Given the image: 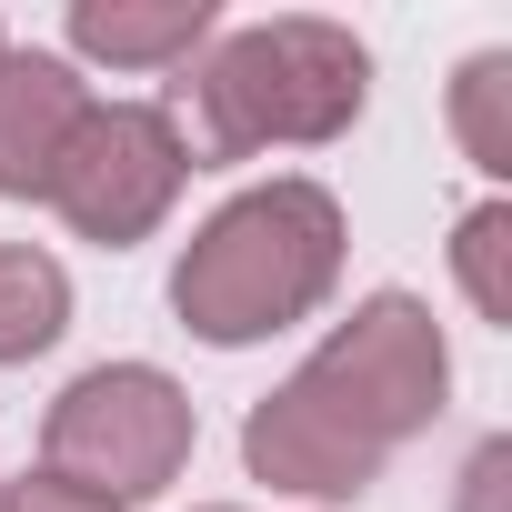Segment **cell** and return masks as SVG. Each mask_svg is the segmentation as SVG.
<instances>
[{"label":"cell","instance_id":"6da1fadb","mask_svg":"<svg viewBox=\"0 0 512 512\" xmlns=\"http://www.w3.org/2000/svg\"><path fill=\"white\" fill-rule=\"evenodd\" d=\"M442 332L412 292H372L282 392L251 402L241 422V462L282 482V492H312V502H352L392 442H412L432 412H442Z\"/></svg>","mask_w":512,"mask_h":512},{"label":"cell","instance_id":"7a4b0ae2","mask_svg":"<svg viewBox=\"0 0 512 512\" xmlns=\"http://www.w3.org/2000/svg\"><path fill=\"white\" fill-rule=\"evenodd\" d=\"M342 282V201L322 181H262L201 221L171 272V312L201 342H262L292 332Z\"/></svg>","mask_w":512,"mask_h":512},{"label":"cell","instance_id":"3957f363","mask_svg":"<svg viewBox=\"0 0 512 512\" xmlns=\"http://www.w3.org/2000/svg\"><path fill=\"white\" fill-rule=\"evenodd\" d=\"M362 91H372V51L342 21H251L201 61V131L221 161L332 141L362 121Z\"/></svg>","mask_w":512,"mask_h":512},{"label":"cell","instance_id":"277c9868","mask_svg":"<svg viewBox=\"0 0 512 512\" xmlns=\"http://www.w3.org/2000/svg\"><path fill=\"white\" fill-rule=\"evenodd\" d=\"M51 472L101 492V502H141L191 462V402L171 372L151 362H101L51 402Z\"/></svg>","mask_w":512,"mask_h":512},{"label":"cell","instance_id":"5b68a950","mask_svg":"<svg viewBox=\"0 0 512 512\" xmlns=\"http://www.w3.org/2000/svg\"><path fill=\"white\" fill-rule=\"evenodd\" d=\"M181 171H191V151H181L171 111L111 101V111H81V131H71V151H61V171H51L41 201H51L81 241L121 251V241H141V231L171 211Z\"/></svg>","mask_w":512,"mask_h":512},{"label":"cell","instance_id":"8992f818","mask_svg":"<svg viewBox=\"0 0 512 512\" xmlns=\"http://www.w3.org/2000/svg\"><path fill=\"white\" fill-rule=\"evenodd\" d=\"M81 71L51 51H0V201H41L71 131H81Z\"/></svg>","mask_w":512,"mask_h":512},{"label":"cell","instance_id":"52a82bcc","mask_svg":"<svg viewBox=\"0 0 512 512\" xmlns=\"http://www.w3.org/2000/svg\"><path fill=\"white\" fill-rule=\"evenodd\" d=\"M71 41L91 61H181L211 41V0H71Z\"/></svg>","mask_w":512,"mask_h":512},{"label":"cell","instance_id":"ba28073f","mask_svg":"<svg viewBox=\"0 0 512 512\" xmlns=\"http://www.w3.org/2000/svg\"><path fill=\"white\" fill-rule=\"evenodd\" d=\"M61 322H71V282H61V262H51V251H31V241H11V251H0V362L51 352Z\"/></svg>","mask_w":512,"mask_h":512},{"label":"cell","instance_id":"9c48e42d","mask_svg":"<svg viewBox=\"0 0 512 512\" xmlns=\"http://www.w3.org/2000/svg\"><path fill=\"white\" fill-rule=\"evenodd\" d=\"M452 131H462L472 171H512V51L462 61V81H452Z\"/></svg>","mask_w":512,"mask_h":512},{"label":"cell","instance_id":"30bf717a","mask_svg":"<svg viewBox=\"0 0 512 512\" xmlns=\"http://www.w3.org/2000/svg\"><path fill=\"white\" fill-rule=\"evenodd\" d=\"M452 262H462V292L482 302V322H512V211H502V201H482V211L462 221Z\"/></svg>","mask_w":512,"mask_h":512},{"label":"cell","instance_id":"8fae6325","mask_svg":"<svg viewBox=\"0 0 512 512\" xmlns=\"http://www.w3.org/2000/svg\"><path fill=\"white\" fill-rule=\"evenodd\" d=\"M0 512H121V502H101V492H81V482H61V472H31V482L0 492Z\"/></svg>","mask_w":512,"mask_h":512},{"label":"cell","instance_id":"7c38bea8","mask_svg":"<svg viewBox=\"0 0 512 512\" xmlns=\"http://www.w3.org/2000/svg\"><path fill=\"white\" fill-rule=\"evenodd\" d=\"M502 472H512V442H482L462 472V512H502Z\"/></svg>","mask_w":512,"mask_h":512}]
</instances>
